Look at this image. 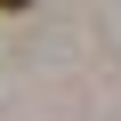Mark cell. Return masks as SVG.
Wrapping results in <instances>:
<instances>
[{
	"instance_id": "6da1fadb",
	"label": "cell",
	"mask_w": 121,
	"mask_h": 121,
	"mask_svg": "<svg viewBox=\"0 0 121 121\" xmlns=\"http://www.w3.org/2000/svg\"><path fill=\"white\" fill-rule=\"evenodd\" d=\"M0 8H8V16H16V8H32V0H0Z\"/></svg>"
}]
</instances>
